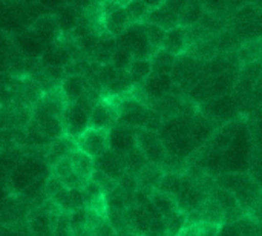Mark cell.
<instances>
[{"mask_svg": "<svg viewBox=\"0 0 262 236\" xmlns=\"http://www.w3.org/2000/svg\"><path fill=\"white\" fill-rule=\"evenodd\" d=\"M71 163H72V169H74V174H77L78 177L84 178V180H89L92 172H94V160L91 157H88L86 154L80 152L78 149L74 151L71 155Z\"/></svg>", "mask_w": 262, "mask_h": 236, "instance_id": "obj_37", "label": "cell"}, {"mask_svg": "<svg viewBox=\"0 0 262 236\" xmlns=\"http://www.w3.org/2000/svg\"><path fill=\"white\" fill-rule=\"evenodd\" d=\"M115 236H137V235H134V233H124V235H115Z\"/></svg>", "mask_w": 262, "mask_h": 236, "instance_id": "obj_57", "label": "cell"}, {"mask_svg": "<svg viewBox=\"0 0 262 236\" xmlns=\"http://www.w3.org/2000/svg\"><path fill=\"white\" fill-rule=\"evenodd\" d=\"M124 5L126 3H121V2H103L101 3L104 31L115 38L120 37L130 26Z\"/></svg>", "mask_w": 262, "mask_h": 236, "instance_id": "obj_7", "label": "cell"}, {"mask_svg": "<svg viewBox=\"0 0 262 236\" xmlns=\"http://www.w3.org/2000/svg\"><path fill=\"white\" fill-rule=\"evenodd\" d=\"M117 48V40L115 37H112L111 34H107L106 31L103 34L98 35L97 38V45L89 57V61L91 63H95V65H100V66H106V65H111V60H112V54Z\"/></svg>", "mask_w": 262, "mask_h": 236, "instance_id": "obj_21", "label": "cell"}, {"mask_svg": "<svg viewBox=\"0 0 262 236\" xmlns=\"http://www.w3.org/2000/svg\"><path fill=\"white\" fill-rule=\"evenodd\" d=\"M238 57H239L241 66L253 63V61H262V38L243 43L241 48L238 49Z\"/></svg>", "mask_w": 262, "mask_h": 236, "instance_id": "obj_38", "label": "cell"}, {"mask_svg": "<svg viewBox=\"0 0 262 236\" xmlns=\"http://www.w3.org/2000/svg\"><path fill=\"white\" fill-rule=\"evenodd\" d=\"M196 213L201 218V223H207V224H213V226H221L224 224V212L223 209L216 204V201L213 198H206L204 203L201 204V207L196 210Z\"/></svg>", "mask_w": 262, "mask_h": 236, "instance_id": "obj_31", "label": "cell"}, {"mask_svg": "<svg viewBox=\"0 0 262 236\" xmlns=\"http://www.w3.org/2000/svg\"><path fill=\"white\" fill-rule=\"evenodd\" d=\"M127 72L130 74V77L134 80V84L138 86L146 78L150 77V74H152V63H150V60H137V58H134V61L130 63Z\"/></svg>", "mask_w": 262, "mask_h": 236, "instance_id": "obj_40", "label": "cell"}, {"mask_svg": "<svg viewBox=\"0 0 262 236\" xmlns=\"http://www.w3.org/2000/svg\"><path fill=\"white\" fill-rule=\"evenodd\" d=\"M92 108H94V103L88 97L75 103H69L61 117L64 135L77 140L86 129H89Z\"/></svg>", "mask_w": 262, "mask_h": 236, "instance_id": "obj_2", "label": "cell"}, {"mask_svg": "<svg viewBox=\"0 0 262 236\" xmlns=\"http://www.w3.org/2000/svg\"><path fill=\"white\" fill-rule=\"evenodd\" d=\"M68 106V101L63 95V91L61 88H55L49 92H46L41 100L32 108V109H37V111H41V112H46V114H51V115H55L58 118L63 117V112Z\"/></svg>", "mask_w": 262, "mask_h": 236, "instance_id": "obj_20", "label": "cell"}, {"mask_svg": "<svg viewBox=\"0 0 262 236\" xmlns=\"http://www.w3.org/2000/svg\"><path fill=\"white\" fill-rule=\"evenodd\" d=\"M178 17L180 15L166 2H161V5H158L157 8H152L147 12V15L144 17L143 23L157 25V26H160L161 29H164L167 32V31L175 29V28L180 26Z\"/></svg>", "mask_w": 262, "mask_h": 236, "instance_id": "obj_17", "label": "cell"}, {"mask_svg": "<svg viewBox=\"0 0 262 236\" xmlns=\"http://www.w3.org/2000/svg\"><path fill=\"white\" fill-rule=\"evenodd\" d=\"M209 77L207 63H201L190 57L189 54H181L175 58V65L170 74L173 86L180 88V91L187 95L189 91L203 78Z\"/></svg>", "mask_w": 262, "mask_h": 236, "instance_id": "obj_1", "label": "cell"}, {"mask_svg": "<svg viewBox=\"0 0 262 236\" xmlns=\"http://www.w3.org/2000/svg\"><path fill=\"white\" fill-rule=\"evenodd\" d=\"M250 217H253L258 223H262V194H261V200H259V204L256 206V209L250 213Z\"/></svg>", "mask_w": 262, "mask_h": 236, "instance_id": "obj_55", "label": "cell"}, {"mask_svg": "<svg viewBox=\"0 0 262 236\" xmlns=\"http://www.w3.org/2000/svg\"><path fill=\"white\" fill-rule=\"evenodd\" d=\"M135 88L134 80L127 71H115L114 77L109 80V83L103 88V98L109 97H124L132 92Z\"/></svg>", "mask_w": 262, "mask_h": 236, "instance_id": "obj_22", "label": "cell"}, {"mask_svg": "<svg viewBox=\"0 0 262 236\" xmlns=\"http://www.w3.org/2000/svg\"><path fill=\"white\" fill-rule=\"evenodd\" d=\"M216 38H207L203 41H198L192 46L187 48L186 54H189L190 57H193L195 60L201 61V63H210L216 55H218V49H216Z\"/></svg>", "mask_w": 262, "mask_h": 236, "instance_id": "obj_29", "label": "cell"}, {"mask_svg": "<svg viewBox=\"0 0 262 236\" xmlns=\"http://www.w3.org/2000/svg\"><path fill=\"white\" fill-rule=\"evenodd\" d=\"M94 170L103 172L106 177H109L114 181H120L121 177L126 174V163L124 157L117 155L112 151H107L101 157L94 160Z\"/></svg>", "mask_w": 262, "mask_h": 236, "instance_id": "obj_15", "label": "cell"}, {"mask_svg": "<svg viewBox=\"0 0 262 236\" xmlns=\"http://www.w3.org/2000/svg\"><path fill=\"white\" fill-rule=\"evenodd\" d=\"M143 25H144V31H146L147 41H149V45L152 46V49L157 52L158 49H161L163 40H164V37H166V31L161 29V28L157 26V25H150V23H143Z\"/></svg>", "mask_w": 262, "mask_h": 236, "instance_id": "obj_45", "label": "cell"}, {"mask_svg": "<svg viewBox=\"0 0 262 236\" xmlns=\"http://www.w3.org/2000/svg\"><path fill=\"white\" fill-rule=\"evenodd\" d=\"M193 230L195 236H218V226L213 224H207V223H200L196 226L190 227Z\"/></svg>", "mask_w": 262, "mask_h": 236, "instance_id": "obj_52", "label": "cell"}, {"mask_svg": "<svg viewBox=\"0 0 262 236\" xmlns=\"http://www.w3.org/2000/svg\"><path fill=\"white\" fill-rule=\"evenodd\" d=\"M134 61V57L129 51L123 49V48H115L114 54H112V60H111V66L115 68L117 71H127L130 63Z\"/></svg>", "mask_w": 262, "mask_h": 236, "instance_id": "obj_46", "label": "cell"}, {"mask_svg": "<svg viewBox=\"0 0 262 236\" xmlns=\"http://www.w3.org/2000/svg\"><path fill=\"white\" fill-rule=\"evenodd\" d=\"M74 151H77L75 140L68 137V135H63L58 140L51 141V144L46 147V151H45V163L51 169L60 160L69 157Z\"/></svg>", "mask_w": 262, "mask_h": 236, "instance_id": "obj_18", "label": "cell"}, {"mask_svg": "<svg viewBox=\"0 0 262 236\" xmlns=\"http://www.w3.org/2000/svg\"><path fill=\"white\" fill-rule=\"evenodd\" d=\"M118 104H120V97H109V98H101L100 101H97L92 108L89 129L109 131L114 126H117Z\"/></svg>", "mask_w": 262, "mask_h": 236, "instance_id": "obj_6", "label": "cell"}, {"mask_svg": "<svg viewBox=\"0 0 262 236\" xmlns=\"http://www.w3.org/2000/svg\"><path fill=\"white\" fill-rule=\"evenodd\" d=\"M218 236H241V233H239V230H238L235 223H226V224L220 226Z\"/></svg>", "mask_w": 262, "mask_h": 236, "instance_id": "obj_54", "label": "cell"}, {"mask_svg": "<svg viewBox=\"0 0 262 236\" xmlns=\"http://www.w3.org/2000/svg\"><path fill=\"white\" fill-rule=\"evenodd\" d=\"M175 58L177 57L169 54L167 51L158 49L150 58V63H152V74L150 75H170L173 65H175Z\"/></svg>", "mask_w": 262, "mask_h": 236, "instance_id": "obj_34", "label": "cell"}, {"mask_svg": "<svg viewBox=\"0 0 262 236\" xmlns=\"http://www.w3.org/2000/svg\"><path fill=\"white\" fill-rule=\"evenodd\" d=\"M86 233L88 236H115V230L111 227L106 217L97 215L94 212H88L86 220Z\"/></svg>", "mask_w": 262, "mask_h": 236, "instance_id": "obj_33", "label": "cell"}, {"mask_svg": "<svg viewBox=\"0 0 262 236\" xmlns=\"http://www.w3.org/2000/svg\"><path fill=\"white\" fill-rule=\"evenodd\" d=\"M178 236H195V233H193V230H192L190 227H186Z\"/></svg>", "mask_w": 262, "mask_h": 236, "instance_id": "obj_56", "label": "cell"}, {"mask_svg": "<svg viewBox=\"0 0 262 236\" xmlns=\"http://www.w3.org/2000/svg\"><path fill=\"white\" fill-rule=\"evenodd\" d=\"M250 178L249 174H235V172H224L221 174L215 181H216V186L220 189H224L230 194H236L244 184L246 181Z\"/></svg>", "mask_w": 262, "mask_h": 236, "instance_id": "obj_36", "label": "cell"}, {"mask_svg": "<svg viewBox=\"0 0 262 236\" xmlns=\"http://www.w3.org/2000/svg\"><path fill=\"white\" fill-rule=\"evenodd\" d=\"M115 40H117L118 48H123V49L129 51L132 54V57L137 58V60H150L152 55L155 54V51L152 49V46L147 41L143 23L130 25Z\"/></svg>", "mask_w": 262, "mask_h": 236, "instance_id": "obj_4", "label": "cell"}, {"mask_svg": "<svg viewBox=\"0 0 262 236\" xmlns=\"http://www.w3.org/2000/svg\"><path fill=\"white\" fill-rule=\"evenodd\" d=\"M51 200L63 210V213H68V215L84 207L83 192L81 190H75V189H66L64 187L61 192H58Z\"/></svg>", "mask_w": 262, "mask_h": 236, "instance_id": "obj_26", "label": "cell"}, {"mask_svg": "<svg viewBox=\"0 0 262 236\" xmlns=\"http://www.w3.org/2000/svg\"><path fill=\"white\" fill-rule=\"evenodd\" d=\"M29 29L46 46V49L51 45L57 43L60 40V37H61L58 23L55 20V15H52V14H43V15H40L38 18H35L31 23V28Z\"/></svg>", "mask_w": 262, "mask_h": 236, "instance_id": "obj_13", "label": "cell"}, {"mask_svg": "<svg viewBox=\"0 0 262 236\" xmlns=\"http://www.w3.org/2000/svg\"><path fill=\"white\" fill-rule=\"evenodd\" d=\"M127 218L132 233L137 236H146L150 227V217L146 212L144 206H130L127 209Z\"/></svg>", "mask_w": 262, "mask_h": 236, "instance_id": "obj_28", "label": "cell"}, {"mask_svg": "<svg viewBox=\"0 0 262 236\" xmlns=\"http://www.w3.org/2000/svg\"><path fill=\"white\" fill-rule=\"evenodd\" d=\"M261 194V187H259L252 178H249V180L246 181V184L235 194V198H236L239 207H241L247 215H250V213L256 209V206L259 204Z\"/></svg>", "mask_w": 262, "mask_h": 236, "instance_id": "obj_24", "label": "cell"}, {"mask_svg": "<svg viewBox=\"0 0 262 236\" xmlns=\"http://www.w3.org/2000/svg\"><path fill=\"white\" fill-rule=\"evenodd\" d=\"M235 224H236V227H238L241 236L259 235V223H258L253 217H250V215H244V217L239 218Z\"/></svg>", "mask_w": 262, "mask_h": 236, "instance_id": "obj_47", "label": "cell"}, {"mask_svg": "<svg viewBox=\"0 0 262 236\" xmlns=\"http://www.w3.org/2000/svg\"><path fill=\"white\" fill-rule=\"evenodd\" d=\"M89 180H91L92 183H95V184L104 192V195L109 194L111 190H114V189L117 187V181L111 180L109 177H106L103 172H98V170H94Z\"/></svg>", "mask_w": 262, "mask_h": 236, "instance_id": "obj_50", "label": "cell"}, {"mask_svg": "<svg viewBox=\"0 0 262 236\" xmlns=\"http://www.w3.org/2000/svg\"><path fill=\"white\" fill-rule=\"evenodd\" d=\"M198 111L209 121H212L216 129H221L224 124L232 123V121H235V120L243 117L239 114L238 106H236V103H235L232 95H226V97L209 100V101L200 104Z\"/></svg>", "mask_w": 262, "mask_h": 236, "instance_id": "obj_3", "label": "cell"}, {"mask_svg": "<svg viewBox=\"0 0 262 236\" xmlns=\"http://www.w3.org/2000/svg\"><path fill=\"white\" fill-rule=\"evenodd\" d=\"M124 163H126V170L138 175V172L149 163L146 155L143 154V151L140 147H135L134 151H130L127 155H124Z\"/></svg>", "mask_w": 262, "mask_h": 236, "instance_id": "obj_43", "label": "cell"}, {"mask_svg": "<svg viewBox=\"0 0 262 236\" xmlns=\"http://www.w3.org/2000/svg\"><path fill=\"white\" fill-rule=\"evenodd\" d=\"M124 9L127 12V18L130 25L143 23L144 17L150 11V6L147 2H126Z\"/></svg>", "mask_w": 262, "mask_h": 236, "instance_id": "obj_42", "label": "cell"}, {"mask_svg": "<svg viewBox=\"0 0 262 236\" xmlns=\"http://www.w3.org/2000/svg\"><path fill=\"white\" fill-rule=\"evenodd\" d=\"M204 6L203 2H187L186 6L183 8V11L180 12L178 22L181 28H187V26H193L196 23H200V20L204 15Z\"/></svg>", "mask_w": 262, "mask_h": 236, "instance_id": "obj_35", "label": "cell"}, {"mask_svg": "<svg viewBox=\"0 0 262 236\" xmlns=\"http://www.w3.org/2000/svg\"><path fill=\"white\" fill-rule=\"evenodd\" d=\"M135 137H137V147L143 151L147 161L160 167L167 152L158 134L147 131V129H135Z\"/></svg>", "mask_w": 262, "mask_h": 236, "instance_id": "obj_8", "label": "cell"}, {"mask_svg": "<svg viewBox=\"0 0 262 236\" xmlns=\"http://www.w3.org/2000/svg\"><path fill=\"white\" fill-rule=\"evenodd\" d=\"M29 124L34 126L41 134V137H45L48 141L58 140L60 137L64 135L61 118L46 114V112H41V111H37V109H32V118H31Z\"/></svg>", "mask_w": 262, "mask_h": 236, "instance_id": "obj_12", "label": "cell"}, {"mask_svg": "<svg viewBox=\"0 0 262 236\" xmlns=\"http://www.w3.org/2000/svg\"><path fill=\"white\" fill-rule=\"evenodd\" d=\"M77 149L92 160L101 157L109 151L107 146V131H98V129H86L77 140H75Z\"/></svg>", "mask_w": 262, "mask_h": 236, "instance_id": "obj_9", "label": "cell"}, {"mask_svg": "<svg viewBox=\"0 0 262 236\" xmlns=\"http://www.w3.org/2000/svg\"><path fill=\"white\" fill-rule=\"evenodd\" d=\"M258 236H262V223H259V235Z\"/></svg>", "mask_w": 262, "mask_h": 236, "instance_id": "obj_58", "label": "cell"}, {"mask_svg": "<svg viewBox=\"0 0 262 236\" xmlns=\"http://www.w3.org/2000/svg\"><path fill=\"white\" fill-rule=\"evenodd\" d=\"M216 131L218 129L215 127V124L212 121H209L200 111H196V114L192 117L189 138L192 140L193 146L196 149H200L212 140V137L215 135Z\"/></svg>", "mask_w": 262, "mask_h": 236, "instance_id": "obj_16", "label": "cell"}, {"mask_svg": "<svg viewBox=\"0 0 262 236\" xmlns=\"http://www.w3.org/2000/svg\"><path fill=\"white\" fill-rule=\"evenodd\" d=\"M163 175L164 174L158 166L147 163L137 175V186H138L137 190L150 197V194L158 189V184H160Z\"/></svg>", "mask_w": 262, "mask_h": 236, "instance_id": "obj_25", "label": "cell"}, {"mask_svg": "<svg viewBox=\"0 0 262 236\" xmlns=\"http://www.w3.org/2000/svg\"><path fill=\"white\" fill-rule=\"evenodd\" d=\"M209 198V197H204L195 186L193 183L183 175V187L180 190V194L175 197V201H177V207L180 212L189 215V213H193L196 212L201 204L204 203V200Z\"/></svg>", "mask_w": 262, "mask_h": 236, "instance_id": "obj_14", "label": "cell"}, {"mask_svg": "<svg viewBox=\"0 0 262 236\" xmlns=\"http://www.w3.org/2000/svg\"><path fill=\"white\" fill-rule=\"evenodd\" d=\"M150 203L155 206V209L163 215V218H167L170 217L172 213L178 212V207H177V201L173 197L170 195H166L160 190H154L150 194Z\"/></svg>", "mask_w": 262, "mask_h": 236, "instance_id": "obj_39", "label": "cell"}, {"mask_svg": "<svg viewBox=\"0 0 262 236\" xmlns=\"http://www.w3.org/2000/svg\"><path fill=\"white\" fill-rule=\"evenodd\" d=\"M71 174H74V169H72V163H71V158L66 157L63 160H60L57 164H54L51 169H49V175H54L60 180L69 177Z\"/></svg>", "mask_w": 262, "mask_h": 236, "instance_id": "obj_49", "label": "cell"}, {"mask_svg": "<svg viewBox=\"0 0 262 236\" xmlns=\"http://www.w3.org/2000/svg\"><path fill=\"white\" fill-rule=\"evenodd\" d=\"M166 220V230L167 236H178L186 227H187V215L183 212H175L170 217L164 218Z\"/></svg>", "mask_w": 262, "mask_h": 236, "instance_id": "obj_44", "label": "cell"}, {"mask_svg": "<svg viewBox=\"0 0 262 236\" xmlns=\"http://www.w3.org/2000/svg\"><path fill=\"white\" fill-rule=\"evenodd\" d=\"M250 178L262 189V152L252 149V158L249 164Z\"/></svg>", "mask_w": 262, "mask_h": 236, "instance_id": "obj_48", "label": "cell"}, {"mask_svg": "<svg viewBox=\"0 0 262 236\" xmlns=\"http://www.w3.org/2000/svg\"><path fill=\"white\" fill-rule=\"evenodd\" d=\"M81 11L83 8H80L78 5H64L58 9V12L55 14V20L58 23L61 35L71 34L74 31L81 15Z\"/></svg>", "mask_w": 262, "mask_h": 236, "instance_id": "obj_27", "label": "cell"}, {"mask_svg": "<svg viewBox=\"0 0 262 236\" xmlns=\"http://www.w3.org/2000/svg\"><path fill=\"white\" fill-rule=\"evenodd\" d=\"M161 49L167 51L169 54L178 57L186 52L187 43H186V35H184V28L178 26L175 29H170L166 32V37L163 40Z\"/></svg>", "mask_w": 262, "mask_h": 236, "instance_id": "obj_30", "label": "cell"}, {"mask_svg": "<svg viewBox=\"0 0 262 236\" xmlns=\"http://www.w3.org/2000/svg\"><path fill=\"white\" fill-rule=\"evenodd\" d=\"M52 236H74L71 229H69V215L68 213H63L58 221H57V226H55V230Z\"/></svg>", "mask_w": 262, "mask_h": 236, "instance_id": "obj_53", "label": "cell"}, {"mask_svg": "<svg viewBox=\"0 0 262 236\" xmlns=\"http://www.w3.org/2000/svg\"><path fill=\"white\" fill-rule=\"evenodd\" d=\"M164 147H166L167 155L175 157V158H181V160H187L196 151V147L193 146V143L189 138V135L180 137V138H175V140H170V141H166Z\"/></svg>", "mask_w": 262, "mask_h": 236, "instance_id": "obj_32", "label": "cell"}, {"mask_svg": "<svg viewBox=\"0 0 262 236\" xmlns=\"http://www.w3.org/2000/svg\"><path fill=\"white\" fill-rule=\"evenodd\" d=\"M107 146L109 151L115 152L117 155H127L130 151L137 147V137L135 129L126 126H114L107 131Z\"/></svg>", "mask_w": 262, "mask_h": 236, "instance_id": "obj_11", "label": "cell"}, {"mask_svg": "<svg viewBox=\"0 0 262 236\" xmlns=\"http://www.w3.org/2000/svg\"><path fill=\"white\" fill-rule=\"evenodd\" d=\"M181 187H183V175H180V174H164L157 190L175 198L180 194Z\"/></svg>", "mask_w": 262, "mask_h": 236, "instance_id": "obj_41", "label": "cell"}, {"mask_svg": "<svg viewBox=\"0 0 262 236\" xmlns=\"http://www.w3.org/2000/svg\"><path fill=\"white\" fill-rule=\"evenodd\" d=\"M15 49L25 58H40L46 51V46L35 37L31 29H26L15 37Z\"/></svg>", "mask_w": 262, "mask_h": 236, "instance_id": "obj_19", "label": "cell"}, {"mask_svg": "<svg viewBox=\"0 0 262 236\" xmlns=\"http://www.w3.org/2000/svg\"><path fill=\"white\" fill-rule=\"evenodd\" d=\"M64 189V184L60 178L54 177V175H49L45 181V192H46V197L51 200L52 197H55L58 192H61Z\"/></svg>", "mask_w": 262, "mask_h": 236, "instance_id": "obj_51", "label": "cell"}, {"mask_svg": "<svg viewBox=\"0 0 262 236\" xmlns=\"http://www.w3.org/2000/svg\"><path fill=\"white\" fill-rule=\"evenodd\" d=\"M190 124H192V117L180 115L177 118L164 121L163 126L158 131V137L161 138L163 143L175 140V138H180V137H186V135H189Z\"/></svg>", "mask_w": 262, "mask_h": 236, "instance_id": "obj_23", "label": "cell"}, {"mask_svg": "<svg viewBox=\"0 0 262 236\" xmlns=\"http://www.w3.org/2000/svg\"><path fill=\"white\" fill-rule=\"evenodd\" d=\"M29 204L20 197L14 195L0 203V223L5 226H14L25 221L31 213Z\"/></svg>", "mask_w": 262, "mask_h": 236, "instance_id": "obj_10", "label": "cell"}, {"mask_svg": "<svg viewBox=\"0 0 262 236\" xmlns=\"http://www.w3.org/2000/svg\"><path fill=\"white\" fill-rule=\"evenodd\" d=\"M150 108L140 103L129 94L120 97L118 104V126H126L130 129H144L150 117Z\"/></svg>", "mask_w": 262, "mask_h": 236, "instance_id": "obj_5", "label": "cell"}, {"mask_svg": "<svg viewBox=\"0 0 262 236\" xmlns=\"http://www.w3.org/2000/svg\"><path fill=\"white\" fill-rule=\"evenodd\" d=\"M0 109H2V104H0Z\"/></svg>", "mask_w": 262, "mask_h": 236, "instance_id": "obj_59", "label": "cell"}]
</instances>
